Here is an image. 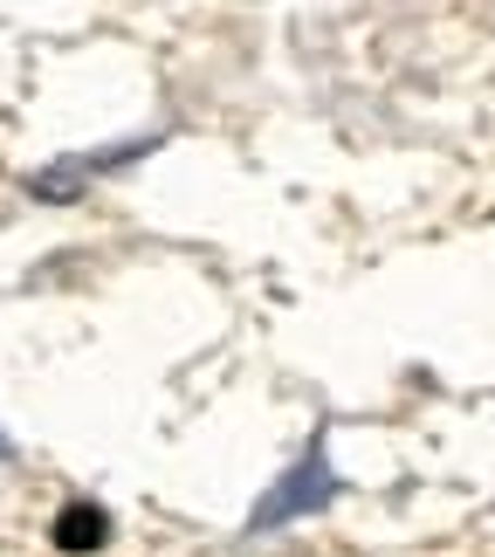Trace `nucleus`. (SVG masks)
I'll return each instance as SVG.
<instances>
[{
	"instance_id": "f257e3e1",
	"label": "nucleus",
	"mask_w": 495,
	"mask_h": 557,
	"mask_svg": "<svg viewBox=\"0 0 495 557\" xmlns=\"http://www.w3.org/2000/svg\"><path fill=\"white\" fill-rule=\"evenodd\" d=\"M331 496H337V475H331L324 447H310V455H296V461H289V475L275 482L262 503H255L248 530H283V523H296V517H310V509H324Z\"/></svg>"
},
{
	"instance_id": "f03ea898",
	"label": "nucleus",
	"mask_w": 495,
	"mask_h": 557,
	"mask_svg": "<svg viewBox=\"0 0 495 557\" xmlns=\"http://www.w3.org/2000/svg\"><path fill=\"white\" fill-rule=\"evenodd\" d=\"M103 537H111V523H103L97 503H70V509L55 517V544H62V550H97Z\"/></svg>"
},
{
	"instance_id": "7ed1b4c3",
	"label": "nucleus",
	"mask_w": 495,
	"mask_h": 557,
	"mask_svg": "<svg viewBox=\"0 0 495 557\" xmlns=\"http://www.w3.org/2000/svg\"><path fill=\"white\" fill-rule=\"evenodd\" d=\"M0 461H8V434H0Z\"/></svg>"
}]
</instances>
